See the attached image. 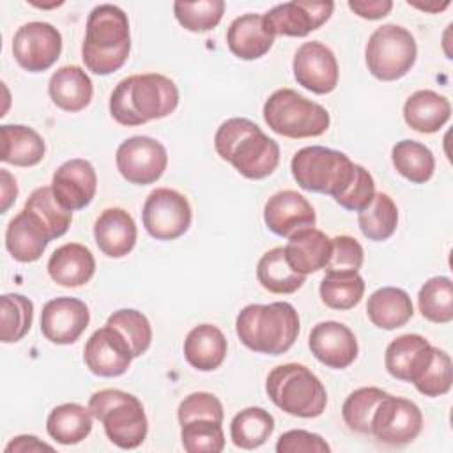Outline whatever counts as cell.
<instances>
[{"label": "cell", "instance_id": "cell-41", "mask_svg": "<svg viewBox=\"0 0 453 453\" xmlns=\"http://www.w3.org/2000/svg\"><path fill=\"white\" fill-rule=\"evenodd\" d=\"M25 209L37 214L48 226L53 239L62 237L73 221V212L67 211L53 195L51 186H41L34 189L25 202Z\"/></svg>", "mask_w": 453, "mask_h": 453}, {"label": "cell", "instance_id": "cell-10", "mask_svg": "<svg viewBox=\"0 0 453 453\" xmlns=\"http://www.w3.org/2000/svg\"><path fill=\"white\" fill-rule=\"evenodd\" d=\"M191 205L188 198L170 188H156L149 193L142 221L145 230L156 241H173L191 226Z\"/></svg>", "mask_w": 453, "mask_h": 453}, {"label": "cell", "instance_id": "cell-29", "mask_svg": "<svg viewBox=\"0 0 453 453\" xmlns=\"http://www.w3.org/2000/svg\"><path fill=\"white\" fill-rule=\"evenodd\" d=\"M226 347V338L219 327L200 324L195 326L184 340V357L193 368L212 372L225 361Z\"/></svg>", "mask_w": 453, "mask_h": 453}, {"label": "cell", "instance_id": "cell-47", "mask_svg": "<svg viewBox=\"0 0 453 453\" xmlns=\"http://www.w3.org/2000/svg\"><path fill=\"white\" fill-rule=\"evenodd\" d=\"M373 195H375V182L372 173L361 165H356V172L350 184L340 196L334 198V202L347 211L359 212L370 205V202L373 200Z\"/></svg>", "mask_w": 453, "mask_h": 453}, {"label": "cell", "instance_id": "cell-2", "mask_svg": "<svg viewBox=\"0 0 453 453\" xmlns=\"http://www.w3.org/2000/svg\"><path fill=\"white\" fill-rule=\"evenodd\" d=\"M179 104L177 85L159 73L131 74L110 96V113L122 126H142L170 115Z\"/></svg>", "mask_w": 453, "mask_h": 453}, {"label": "cell", "instance_id": "cell-9", "mask_svg": "<svg viewBox=\"0 0 453 453\" xmlns=\"http://www.w3.org/2000/svg\"><path fill=\"white\" fill-rule=\"evenodd\" d=\"M418 46L414 35L400 25H382L375 28L366 42L365 58L368 71L380 81L403 78L414 65Z\"/></svg>", "mask_w": 453, "mask_h": 453}, {"label": "cell", "instance_id": "cell-30", "mask_svg": "<svg viewBox=\"0 0 453 453\" xmlns=\"http://www.w3.org/2000/svg\"><path fill=\"white\" fill-rule=\"evenodd\" d=\"M414 308L409 294L398 287L377 288L366 303V315L380 329H396L412 319Z\"/></svg>", "mask_w": 453, "mask_h": 453}, {"label": "cell", "instance_id": "cell-45", "mask_svg": "<svg viewBox=\"0 0 453 453\" xmlns=\"http://www.w3.org/2000/svg\"><path fill=\"white\" fill-rule=\"evenodd\" d=\"M453 382V365L448 352L434 347L432 361L425 372L412 382L416 389L425 396H441L451 389Z\"/></svg>", "mask_w": 453, "mask_h": 453}, {"label": "cell", "instance_id": "cell-50", "mask_svg": "<svg viewBox=\"0 0 453 453\" xmlns=\"http://www.w3.org/2000/svg\"><path fill=\"white\" fill-rule=\"evenodd\" d=\"M349 9L365 19H380L393 9L391 0H349Z\"/></svg>", "mask_w": 453, "mask_h": 453}, {"label": "cell", "instance_id": "cell-35", "mask_svg": "<svg viewBox=\"0 0 453 453\" xmlns=\"http://www.w3.org/2000/svg\"><path fill=\"white\" fill-rule=\"evenodd\" d=\"M391 161L395 170L412 184H425L435 170L432 150L416 140L396 142L391 150Z\"/></svg>", "mask_w": 453, "mask_h": 453}, {"label": "cell", "instance_id": "cell-16", "mask_svg": "<svg viewBox=\"0 0 453 453\" xmlns=\"http://www.w3.org/2000/svg\"><path fill=\"white\" fill-rule=\"evenodd\" d=\"M83 359L94 375L119 377L127 372L133 361V352L120 331L106 324L96 329L87 340Z\"/></svg>", "mask_w": 453, "mask_h": 453}, {"label": "cell", "instance_id": "cell-38", "mask_svg": "<svg viewBox=\"0 0 453 453\" xmlns=\"http://www.w3.org/2000/svg\"><path fill=\"white\" fill-rule=\"evenodd\" d=\"M418 306L423 319L434 324L453 320V283L448 276H434L418 292Z\"/></svg>", "mask_w": 453, "mask_h": 453}, {"label": "cell", "instance_id": "cell-44", "mask_svg": "<svg viewBox=\"0 0 453 453\" xmlns=\"http://www.w3.org/2000/svg\"><path fill=\"white\" fill-rule=\"evenodd\" d=\"M180 441L188 453H219L225 448L221 423L211 419H193L180 425Z\"/></svg>", "mask_w": 453, "mask_h": 453}, {"label": "cell", "instance_id": "cell-32", "mask_svg": "<svg viewBox=\"0 0 453 453\" xmlns=\"http://www.w3.org/2000/svg\"><path fill=\"white\" fill-rule=\"evenodd\" d=\"M92 412L80 403H62L51 409L46 419L48 435L58 444H78L92 430Z\"/></svg>", "mask_w": 453, "mask_h": 453}, {"label": "cell", "instance_id": "cell-52", "mask_svg": "<svg viewBox=\"0 0 453 453\" xmlns=\"http://www.w3.org/2000/svg\"><path fill=\"white\" fill-rule=\"evenodd\" d=\"M0 184H2V198H0L2 207H0V211L5 212L18 196V186H16V179L5 168L0 170Z\"/></svg>", "mask_w": 453, "mask_h": 453}, {"label": "cell", "instance_id": "cell-17", "mask_svg": "<svg viewBox=\"0 0 453 453\" xmlns=\"http://www.w3.org/2000/svg\"><path fill=\"white\" fill-rule=\"evenodd\" d=\"M90 322L88 306L76 297L50 299L41 311V333L57 345L74 343Z\"/></svg>", "mask_w": 453, "mask_h": 453}, {"label": "cell", "instance_id": "cell-37", "mask_svg": "<svg viewBox=\"0 0 453 453\" xmlns=\"http://www.w3.org/2000/svg\"><path fill=\"white\" fill-rule=\"evenodd\" d=\"M357 225L370 241L389 239L398 225V209L388 193H375L368 207L357 212Z\"/></svg>", "mask_w": 453, "mask_h": 453}, {"label": "cell", "instance_id": "cell-27", "mask_svg": "<svg viewBox=\"0 0 453 453\" xmlns=\"http://www.w3.org/2000/svg\"><path fill=\"white\" fill-rule=\"evenodd\" d=\"M48 94L60 110L76 113L88 106L94 87L92 80L80 65H62L51 74Z\"/></svg>", "mask_w": 453, "mask_h": 453}, {"label": "cell", "instance_id": "cell-46", "mask_svg": "<svg viewBox=\"0 0 453 453\" xmlns=\"http://www.w3.org/2000/svg\"><path fill=\"white\" fill-rule=\"evenodd\" d=\"M179 423L184 425L193 419H211L216 423H223L225 412L221 402L212 395L205 391H196L188 395L177 409Z\"/></svg>", "mask_w": 453, "mask_h": 453}, {"label": "cell", "instance_id": "cell-24", "mask_svg": "<svg viewBox=\"0 0 453 453\" xmlns=\"http://www.w3.org/2000/svg\"><path fill=\"white\" fill-rule=\"evenodd\" d=\"M283 250L288 265L296 273L306 276L326 269L331 258L333 242L331 237H327L322 230L311 226L290 235Z\"/></svg>", "mask_w": 453, "mask_h": 453}, {"label": "cell", "instance_id": "cell-18", "mask_svg": "<svg viewBox=\"0 0 453 453\" xmlns=\"http://www.w3.org/2000/svg\"><path fill=\"white\" fill-rule=\"evenodd\" d=\"M51 189L67 211L73 212L87 207L97 189V175L92 163L81 157L62 163L53 173Z\"/></svg>", "mask_w": 453, "mask_h": 453}, {"label": "cell", "instance_id": "cell-5", "mask_svg": "<svg viewBox=\"0 0 453 453\" xmlns=\"http://www.w3.org/2000/svg\"><path fill=\"white\" fill-rule=\"evenodd\" d=\"M265 391L278 409L297 418H317L327 403V393L320 379L297 363L274 366L267 375Z\"/></svg>", "mask_w": 453, "mask_h": 453}, {"label": "cell", "instance_id": "cell-49", "mask_svg": "<svg viewBox=\"0 0 453 453\" xmlns=\"http://www.w3.org/2000/svg\"><path fill=\"white\" fill-rule=\"evenodd\" d=\"M278 453H329L331 446L319 434L308 430H288L276 442Z\"/></svg>", "mask_w": 453, "mask_h": 453}, {"label": "cell", "instance_id": "cell-20", "mask_svg": "<svg viewBox=\"0 0 453 453\" xmlns=\"http://www.w3.org/2000/svg\"><path fill=\"white\" fill-rule=\"evenodd\" d=\"M264 221L273 234L288 239L299 230L315 226L317 216L303 195L294 189H283L265 202Z\"/></svg>", "mask_w": 453, "mask_h": 453}, {"label": "cell", "instance_id": "cell-12", "mask_svg": "<svg viewBox=\"0 0 453 453\" xmlns=\"http://www.w3.org/2000/svg\"><path fill=\"white\" fill-rule=\"evenodd\" d=\"M62 51L60 32L46 21H30L21 25L12 37V55L28 73L50 69Z\"/></svg>", "mask_w": 453, "mask_h": 453}, {"label": "cell", "instance_id": "cell-36", "mask_svg": "<svg viewBox=\"0 0 453 453\" xmlns=\"http://www.w3.org/2000/svg\"><path fill=\"white\" fill-rule=\"evenodd\" d=\"M319 292L331 310H350L365 294V280L356 271H326Z\"/></svg>", "mask_w": 453, "mask_h": 453}, {"label": "cell", "instance_id": "cell-19", "mask_svg": "<svg viewBox=\"0 0 453 453\" xmlns=\"http://www.w3.org/2000/svg\"><path fill=\"white\" fill-rule=\"evenodd\" d=\"M311 354L326 366L343 370L350 366L359 352L354 333L342 322H319L308 338Z\"/></svg>", "mask_w": 453, "mask_h": 453}, {"label": "cell", "instance_id": "cell-48", "mask_svg": "<svg viewBox=\"0 0 453 453\" xmlns=\"http://www.w3.org/2000/svg\"><path fill=\"white\" fill-rule=\"evenodd\" d=\"M333 250L326 271H359L363 265V248L350 235H336L331 239Z\"/></svg>", "mask_w": 453, "mask_h": 453}, {"label": "cell", "instance_id": "cell-22", "mask_svg": "<svg viewBox=\"0 0 453 453\" xmlns=\"http://www.w3.org/2000/svg\"><path fill=\"white\" fill-rule=\"evenodd\" d=\"M434 345L416 333H407L395 338L384 354V365L391 377L405 382H414L432 361Z\"/></svg>", "mask_w": 453, "mask_h": 453}, {"label": "cell", "instance_id": "cell-28", "mask_svg": "<svg viewBox=\"0 0 453 453\" xmlns=\"http://www.w3.org/2000/svg\"><path fill=\"white\" fill-rule=\"evenodd\" d=\"M451 117L449 101L428 88L416 90L403 104V119L407 126L418 133H437Z\"/></svg>", "mask_w": 453, "mask_h": 453}, {"label": "cell", "instance_id": "cell-1", "mask_svg": "<svg viewBox=\"0 0 453 453\" xmlns=\"http://www.w3.org/2000/svg\"><path fill=\"white\" fill-rule=\"evenodd\" d=\"M214 149L221 159L251 180L269 177L280 163V145L244 117L228 119L218 127Z\"/></svg>", "mask_w": 453, "mask_h": 453}, {"label": "cell", "instance_id": "cell-6", "mask_svg": "<svg viewBox=\"0 0 453 453\" xmlns=\"http://www.w3.org/2000/svg\"><path fill=\"white\" fill-rule=\"evenodd\" d=\"M92 416L103 423L106 437L120 449L138 448L149 432L142 402L122 389H99L88 400Z\"/></svg>", "mask_w": 453, "mask_h": 453}, {"label": "cell", "instance_id": "cell-51", "mask_svg": "<svg viewBox=\"0 0 453 453\" xmlns=\"http://www.w3.org/2000/svg\"><path fill=\"white\" fill-rule=\"evenodd\" d=\"M53 451V446L39 441L35 435H18L14 437L7 446H5V451L7 453H27V451Z\"/></svg>", "mask_w": 453, "mask_h": 453}, {"label": "cell", "instance_id": "cell-3", "mask_svg": "<svg viewBox=\"0 0 453 453\" xmlns=\"http://www.w3.org/2000/svg\"><path fill=\"white\" fill-rule=\"evenodd\" d=\"M85 28L81 44L85 67L99 76L119 71L131 51L127 14L113 4H101L90 11Z\"/></svg>", "mask_w": 453, "mask_h": 453}, {"label": "cell", "instance_id": "cell-4", "mask_svg": "<svg viewBox=\"0 0 453 453\" xmlns=\"http://www.w3.org/2000/svg\"><path fill=\"white\" fill-rule=\"evenodd\" d=\"M235 333L244 347L253 352L280 356L297 340L299 315L290 303L248 304L235 319Z\"/></svg>", "mask_w": 453, "mask_h": 453}, {"label": "cell", "instance_id": "cell-23", "mask_svg": "<svg viewBox=\"0 0 453 453\" xmlns=\"http://www.w3.org/2000/svg\"><path fill=\"white\" fill-rule=\"evenodd\" d=\"M136 235L133 216L120 207L104 209L94 223L96 244L110 258L126 257L134 248Z\"/></svg>", "mask_w": 453, "mask_h": 453}, {"label": "cell", "instance_id": "cell-15", "mask_svg": "<svg viewBox=\"0 0 453 453\" xmlns=\"http://www.w3.org/2000/svg\"><path fill=\"white\" fill-rule=\"evenodd\" d=\"M292 71L296 81L313 94H329L338 85V62L334 53L319 41L304 42L297 48Z\"/></svg>", "mask_w": 453, "mask_h": 453}, {"label": "cell", "instance_id": "cell-11", "mask_svg": "<svg viewBox=\"0 0 453 453\" xmlns=\"http://www.w3.org/2000/svg\"><path fill=\"white\" fill-rule=\"evenodd\" d=\"M119 173L131 184H152L166 170L168 152L165 145L150 136H131L115 152Z\"/></svg>", "mask_w": 453, "mask_h": 453}, {"label": "cell", "instance_id": "cell-34", "mask_svg": "<svg viewBox=\"0 0 453 453\" xmlns=\"http://www.w3.org/2000/svg\"><path fill=\"white\" fill-rule=\"evenodd\" d=\"M274 432V418L262 407H246L239 411L230 423L232 442L241 449L262 446Z\"/></svg>", "mask_w": 453, "mask_h": 453}, {"label": "cell", "instance_id": "cell-26", "mask_svg": "<svg viewBox=\"0 0 453 453\" xmlns=\"http://www.w3.org/2000/svg\"><path fill=\"white\" fill-rule=\"evenodd\" d=\"M274 42V35L264 23V14L248 12L235 18L226 32L228 50L241 60L264 57Z\"/></svg>", "mask_w": 453, "mask_h": 453}, {"label": "cell", "instance_id": "cell-8", "mask_svg": "<svg viewBox=\"0 0 453 453\" xmlns=\"http://www.w3.org/2000/svg\"><path fill=\"white\" fill-rule=\"evenodd\" d=\"M264 120L285 138H313L329 127L327 110L292 88L274 90L264 103Z\"/></svg>", "mask_w": 453, "mask_h": 453}, {"label": "cell", "instance_id": "cell-43", "mask_svg": "<svg viewBox=\"0 0 453 453\" xmlns=\"http://www.w3.org/2000/svg\"><path fill=\"white\" fill-rule=\"evenodd\" d=\"M223 0H198V2H173L175 19L189 32H209L223 18Z\"/></svg>", "mask_w": 453, "mask_h": 453}, {"label": "cell", "instance_id": "cell-14", "mask_svg": "<svg viewBox=\"0 0 453 453\" xmlns=\"http://www.w3.org/2000/svg\"><path fill=\"white\" fill-rule=\"evenodd\" d=\"M333 2H311V0H294L274 5L264 14V23L267 30L276 35L304 37L310 32L320 28L333 14Z\"/></svg>", "mask_w": 453, "mask_h": 453}, {"label": "cell", "instance_id": "cell-39", "mask_svg": "<svg viewBox=\"0 0 453 453\" xmlns=\"http://www.w3.org/2000/svg\"><path fill=\"white\" fill-rule=\"evenodd\" d=\"M0 340L4 343H16L32 327L34 304L21 294H4L0 297Z\"/></svg>", "mask_w": 453, "mask_h": 453}, {"label": "cell", "instance_id": "cell-7", "mask_svg": "<svg viewBox=\"0 0 453 453\" xmlns=\"http://www.w3.org/2000/svg\"><path fill=\"white\" fill-rule=\"evenodd\" d=\"M290 170L299 188L336 198L350 184L356 172V163H352L350 157L340 150L322 145H310L294 154Z\"/></svg>", "mask_w": 453, "mask_h": 453}, {"label": "cell", "instance_id": "cell-25", "mask_svg": "<svg viewBox=\"0 0 453 453\" xmlns=\"http://www.w3.org/2000/svg\"><path fill=\"white\" fill-rule=\"evenodd\" d=\"M96 273L92 251L80 242H67L57 248L48 260L50 278L67 288H76L90 281Z\"/></svg>", "mask_w": 453, "mask_h": 453}, {"label": "cell", "instance_id": "cell-42", "mask_svg": "<svg viewBox=\"0 0 453 453\" xmlns=\"http://www.w3.org/2000/svg\"><path fill=\"white\" fill-rule=\"evenodd\" d=\"M106 324L120 331V334L129 343L133 357H140L149 350L152 342V327L142 311L133 308L117 310L108 317Z\"/></svg>", "mask_w": 453, "mask_h": 453}, {"label": "cell", "instance_id": "cell-21", "mask_svg": "<svg viewBox=\"0 0 453 453\" xmlns=\"http://www.w3.org/2000/svg\"><path fill=\"white\" fill-rule=\"evenodd\" d=\"M53 241L48 226L32 211L18 212L7 225L5 248L18 262L28 264L41 258L48 242Z\"/></svg>", "mask_w": 453, "mask_h": 453}, {"label": "cell", "instance_id": "cell-40", "mask_svg": "<svg viewBox=\"0 0 453 453\" xmlns=\"http://www.w3.org/2000/svg\"><path fill=\"white\" fill-rule=\"evenodd\" d=\"M388 395L389 393L373 386L352 391L342 405V418L345 425L357 434H370L375 409Z\"/></svg>", "mask_w": 453, "mask_h": 453}, {"label": "cell", "instance_id": "cell-31", "mask_svg": "<svg viewBox=\"0 0 453 453\" xmlns=\"http://www.w3.org/2000/svg\"><path fill=\"white\" fill-rule=\"evenodd\" d=\"M2 134V161L14 166H34L42 161L46 145L42 136L21 124L0 126Z\"/></svg>", "mask_w": 453, "mask_h": 453}, {"label": "cell", "instance_id": "cell-33", "mask_svg": "<svg viewBox=\"0 0 453 453\" xmlns=\"http://www.w3.org/2000/svg\"><path fill=\"white\" fill-rule=\"evenodd\" d=\"M257 280L271 294H294L299 290L306 276L296 273L287 258L283 248H273L265 251L257 264Z\"/></svg>", "mask_w": 453, "mask_h": 453}, {"label": "cell", "instance_id": "cell-13", "mask_svg": "<svg viewBox=\"0 0 453 453\" xmlns=\"http://www.w3.org/2000/svg\"><path fill=\"white\" fill-rule=\"evenodd\" d=\"M423 428L419 407L400 396L388 395L372 418V435L384 444L403 446L412 442Z\"/></svg>", "mask_w": 453, "mask_h": 453}]
</instances>
